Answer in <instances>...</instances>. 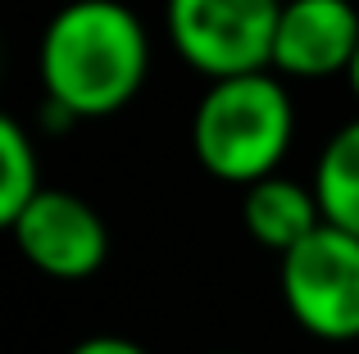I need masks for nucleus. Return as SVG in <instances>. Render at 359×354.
<instances>
[{"label":"nucleus","instance_id":"obj_5","mask_svg":"<svg viewBox=\"0 0 359 354\" xmlns=\"http://www.w3.org/2000/svg\"><path fill=\"white\" fill-rule=\"evenodd\" d=\"M18 255L36 273L55 282H82L96 277L109 259V227L82 195L46 186L14 222H9Z\"/></svg>","mask_w":359,"mask_h":354},{"label":"nucleus","instance_id":"obj_7","mask_svg":"<svg viewBox=\"0 0 359 354\" xmlns=\"http://www.w3.org/2000/svg\"><path fill=\"white\" fill-rule=\"evenodd\" d=\"M241 227L250 232L255 246L287 255L305 236H314L323 227V204H318L314 182H296L287 173H273L264 182L241 191Z\"/></svg>","mask_w":359,"mask_h":354},{"label":"nucleus","instance_id":"obj_6","mask_svg":"<svg viewBox=\"0 0 359 354\" xmlns=\"http://www.w3.org/2000/svg\"><path fill=\"white\" fill-rule=\"evenodd\" d=\"M359 55V0H282L269 69L287 82L351 78Z\"/></svg>","mask_w":359,"mask_h":354},{"label":"nucleus","instance_id":"obj_3","mask_svg":"<svg viewBox=\"0 0 359 354\" xmlns=\"http://www.w3.org/2000/svg\"><path fill=\"white\" fill-rule=\"evenodd\" d=\"M278 286L305 337L323 346L359 341V236L323 222L278 259Z\"/></svg>","mask_w":359,"mask_h":354},{"label":"nucleus","instance_id":"obj_4","mask_svg":"<svg viewBox=\"0 0 359 354\" xmlns=\"http://www.w3.org/2000/svg\"><path fill=\"white\" fill-rule=\"evenodd\" d=\"M282 0H164V36L205 82L273 64Z\"/></svg>","mask_w":359,"mask_h":354},{"label":"nucleus","instance_id":"obj_1","mask_svg":"<svg viewBox=\"0 0 359 354\" xmlns=\"http://www.w3.org/2000/svg\"><path fill=\"white\" fill-rule=\"evenodd\" d=\"M150 32L123 0H69L50 14L36 45L46 105L64 118H109L150 78Z\"/></svg>","mask_w":359,"mask_h":354},{"label":"nucleus","instance_id":"obj_2","mask_svg":"<svg viewBox=\"0 0 359 354\" xmlns=\"http://www.w3.org/2000/svg\"><path fill=\"white\" fill-rule=\"evenodd\" d=\"M296 141L291 82L273 69L237 73L205 87L191 114V155L210 177L228 186H255L282 173Z\"/></svg>","mask_w":359,"mask_h":354},{"label":"nucleus","instance_id":"obj_9","mask_svg":"<svg viewBox=\"0 0 359 354\" xmlns=\"http://www.w3.org/2000/svg\"><path fill=\"white\" fill-rule=\"evenodd\" d=\"M41 155L18 118H0V222H14L41 195Z\"/></svg>","mask_w":359,"mask_h":354},{"label":"nucleus","instance_id":"obj_12","mask_svg":"<svg viewBox=\"0 0 359 354\" xmlns=\"http://www.w3.org/2000/svg\"><path fill=\"white\" fill-rule=\"evenodd\" d=\"M214 354H241V350H214Z\"/></svg>","mask_w":359,"mask_h":354},{"label":"nucleus","instance_id":"obj_8","mask_svg":"<svg viewBox=\"0 0 359 354\" xmlns=\"http://www.w3.org/2000/svg\"><path fill=\"white\" fill-rule=\"evenodd\" d=\"M309 182H314L318 204H323V222L359 236V118L341 123L323 141Z\"/></svg>","mask_w":359,"mask_h":354},{"label":"nucleus","instance_id":"obj_11","mask_svg":"<svg viewBox=\"0 0 359 354\" xmlns=\"http://www.w3.org/2000/svg\"><path fill=\"white\" fill-rule=\"evenodd\" d=\"M346 82H351V91H355V100H359V55H355V64H351V78H346Z\"/></svg>","mask_w":359,"mask_h":354},{"label":"nucleus","instance_id":"obj_10","mask_svg":"<svg viewBox=\"0 0 359 354\" xmlns=\"http://www.w3.org/2000/svg\"><path fill=\"white\" fill-rule=\"evenodd\" d=\"M69 354H150L146 346H137V341H128V337H87V341H78Z\"/></svg>","mask_w":359,"mask_h":354}]
</instances>
